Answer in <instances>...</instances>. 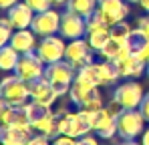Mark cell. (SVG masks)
Listing matches in <instances>:
<instances>
[{"label": "cell", "mask_w": 149, "mask_h": 145, "mask_svg": "<svg viewBox=\"0 0 149 145\" xmlns=\"http://www.w3.org/2000/svg\"><path fill=\"white\" fill-rule=\"evenodd\" d=\"M139 111L143 113V117H145V121L149 123V91L145 93V97H143V101H141V105H139Z\"/></svg>", "instance_id": "cell-31"}, {"label": "cell", "mask_w": 149, "mask_h": 145, "mask_svg": "<svg viewBox=\"0 0 149 145\" xmlns=\"http://www.w3.org/2000/svg\"><path fill=\"white\" fill-rule=\"evenodd\" d=\"M52 2H54L56 6H67V2H69V0H52Z\"/></svg>", "instance_id": "cell-38"}, {"label": "cell", "mask_w": 149, "mask_h": 145, "mask_svg": "<svg viewBox=\"0 0 149 145\" xmlns=\"http://www.w3.org/2000/svg\"><path fill=\"white\" fill-rule=\"evenodd\" d=\"M143 127H145V117L139 109H121L117 115V135L129 141V139H137L139 135H143Z\"/></svg>", "instance_id": "cell-6"}, {"label": "cell", "mask_w": 149, "mask_h": 145, "mask_svg": "<svg viewBox=\"0 0 149 145\" xmlns=\"http://www.w3.org/2000/svg\"><path fill=\"white\" fill-rule=\"evenodd\" d=\"M127 2H129V4H133V2H139V0H127Z\"/></svg>", "instance_id": "cell-39"}, {"label": "cell", "mask_w": 149, "mask_h": 145, "mask_svg": "<svg viewBox=\"0 0 149 145\" xmlns=\"http://www.w3.org/2000/svg\"><path fill=\"white\" fill-rule=\"evenodd\" d=\"M61 16H63V12H56L54 8H49V10H45V12H36L30 28H32L38 36L56 34V32L61 30Z\"/></svg>", "instance_id": "cell-12"}, {"label": "cell", "mask_w": 149, "mask_h": 145, "mask_svg": "<svg viewBox=\"0 0 149 145\" xmlns=\"http://www.w3.org/2000/svg\"><path fill=\"white\" fill-rule=\"evenodd\" d=\"M99 12L109 22V26L127 20L129 16V2L127 0H99Z\"/></svg>", "instance_id": "cell-13"}, {"label": "cell", "mask_w": 149, "mask_h": 145, "mask_svg": "<svg viewBox=\"0 0 149 145\" xmlns=\"http://www.w3.org/2000/svg\"><path fill=\"white\" fill-rule=\"evenodd\" d=\"M147 77H149V65H147Z\"/></svg>", "instance_id": "cell-40"}, {"label": "cell", "mask_w": 149, "mask_h": 145, "mask_svg": "<svg viewBox=\"0 0 149 145\" xmlns=\"http://www.w3.org/2000/svg\"><path fill=\"white\" fill-rule=\"evenodd\" d=\"M36 32L32 28H20V30H14L12 38H10V47H14L20 54H26V52H36Z\"/></svg>", "instance_id": "cell-19"}, {"label": "cell", "mask_w": 149, "mask_h": 145, "mask_svg": "<svg viewBox=\"0 0 149 145\" xmlns=\"http://www.w3.org/2000/svg\"><path fill=\"white\" fill-rule=\"evenodd\" d=\"M56 99H58L56 89L50 85L45 77L30 83V101L38 103V105H45V107H52L56 103Z\"/></svg>", "instance_id": "cell-15"}, {"label": "cell", "mask_w": 149, "mask_h": 145, "mask_svg": "<svg viewBox=\"0 0 149 145\" xmlns=\"http://www.w3.org/2000/svg\"><path fill=\"white\" fill-rule=\"evenodd\" d=\"M20 56L22 54L14 47H10V45L0 47V69L2 71H14L16 65H18V61H20Z\"/></svg>", "instance_id": "cell-22"}, {"label": "cell", "mask_w": 149, "mask_h": 145, "mask_svg": "<svg viewBox=\"0 0 149 145\" xmlns=\"http://www.w3.org/2000/svg\"><path fill=\"white\" fill-rule=\"evenodd\" d=\"M133 30H135V34H139V36H143L145 40H149V14L147 16H141V18L137 20V26H135Z\"/></svg>", "instance_id": "cell-28"}, {"label": "cell", "mask_w": 149, "mask_h": 145, "mask_svg": "<svg viewBox=\"0 0 149 145\" xmlns=\"http://www.w3.org/2000/svg\"><path fill=\"white\" fill-rule=\"evenodd\" d=\"M117 115H119V111L113 113V109H107V107L97 111L93 131H97V135L101 139H111L117 135Z\"/></svg>", "instance_id": "cell-14"}, {"label": "cell", "mask_w": 149, "mask_h": 145, "mask_svg": "<svg viewBox=\"0 0 149 145\" xmlns=\"http://www.w3.org/2000/svg\"><path fill=\"white\" fill-rule=\"evenodd\" d=\"M77 145H99V143H97V139H95V137L85 135V137H79V139H77Z\"/></svg>", "instance_id": "cell-33"}, {"label": "cell", "mask_w": 149, "mask_h": 145, "mask_svg": "<svg viewBox=\"0 0 149 145\" xmlns=\"http://www.w3.org/2000/svg\"><path fill=\"white\" fill-rule=\"evenodd\" d=\"M65 8L67 10H73V12L85 16V18H89L99 8V0H69Z\"/></svg>", "instance_id": "cell-24"}, {"label": "cell", "mask_w": 149, "mask_h": 145, "mask_svg": "<svg viewBox=\"0 0 149 145\" xmlns=\"http://www.w3.org/2000/svg\"><path fill=\"white\" fill-rule=\"evenodd\" d=\"M69 97L79 109H89V111H99L103 109V99H101L99 87L87 81L74 79L73 87L69 91Z\"/></svg>", "instance_id": "cell-4"}, {"label": "cell", "mask_w": 149, "mask_h": 145, "mask_svg": "<svg viewBox=\"0 0 149 145\" xmlns=\"http://www.w3.org/2000/svg\"><path fill=\"white\" fill-rule=\"evenodd\" d=\"M14 111H16V107L6 105V103L0 101V119H2V127H6V125L12 123V119H14Z\"/></svg>", "instance_id": "cell-27"}, {"label": "cell", "mask_w": 149, "mask_h": 145, "mask_svg": "<svg viewBox=\"0 0 149 145\" xmlns=\"http://www.w3.org/2000/svg\"><path fill=\"white\" fill-rule=\"evenodd\" d=\"M143 97H145V91H143L141 83H137V81H125V83L115 87V91H113V103L119 109H139Z\"/></svg>", "instance_id": "cell-7"}, {"label": "cell", "mask_w": 149, "mask_h": 145, "mask_svg": "<svg viewBox=\"0 0 149 145\" xmlns=\"http://www.w3.org/2000/svg\"><path fill=\"white\" fill-rule=\"evenodd\" d=\"M95 117L97 111H89V109H79L77 113H69V111H61L58 113V131L61 135L67 137H85L95 129Z\"/></svg>", "instance_id": "cell-1"}, {"label": "cell", "mask_w": 149, "mask_h": 145, "mask_svg": "<svg viewBox=\"0 0 149 145\" xmlns=\"http://www.w3.org/2000/svg\"><path fill=\"white\" fill-rule=\"evenodd\" d=\"M12 34H14V26H12V22L8 20V16H4V18L0 20V47L10 45Z\"/></svg>", "instance_id": "cell-26"}, {"label": "cell", "mask_w": 149, "mask_h": 145, "mask_svg": "<svg viewBox=\"0 0 149 145\" xmlns=\"http://www.w3.org/2000/svg\"><path fill=\"white\" fill-rule=\"evenodd\" d=\"M119 145H141V143H137L135 139H129V141H125V139H123V143H119Z\"/></svg>", "instance_id": "cell-37"}, {"label": "cell", "mask_w": 149, "mask_h": 145, "mask_svg": "<svg viewBox=\"0 0 149 145\" xmlns=\"http://www.w3.org/2000/svg\"><path fill=\"white\" fill-rule=\"evenodd\" d=\"M32 137V127H20V125H6L0 131L2 145H26Z\"/></svg>", "instance_id": "cell-18"}, {"label": "cell", "mask_w": 149, "mask_h": 145, "mask_svg": "<svg viewBox=\"0 0 149 145\" xmlns=\"http://www.w3.org/2000/svg\"><path fill=\"white\" fill-rule=\"evenodd\" d=\"M58 34L63 38H67V40L87 36V18L65 8V12L61 16V30H58Z\"/></svg>", "instance_id": "cell-11"}, {"label": "cell", "mask_w": 149, "mask_h": 145, "mask_svg": "<svg viewBox=\"0 0 149 145\" xmlns=\"http://www.w3.org/2000/svg\"><path fill=\"white\" fill-rule=\"evenodd\" d=\"M24 2L34 10V12H45V10H49L50 6L54 4L52 0H24Z\"/></svg>", "instance_id": "cell-29"}, {"label": "cell", "mask_w": 149, "mask_h": 145, "mask_svg": "<svg viewBox=\"0 0 149 145\" xmlns=\"http://www.w3.org/2000/svg\"><path fill=\"white\" fill-rule=\"evenodd\" d=\"M30 99V83L22 81L18 75L4 77L0 81V101L12 107H20Z\"/></svg>", "instance_id": "cell-3"}, {"label": "cell", "mask_w": 149, "mask_h": 145, "mask_svg": "<svg viewBox=\"0 0 149 145\" xmlns=\"http://www.w3.org/2000/svg\"><path fill=\"white\" fill-rule=\"evenodd\" d=\"M93 67H95V72H97V83H99V87H111V85H115L119 79H121V75L117 71V67H115V63H111V61H95L93 63Z\"/></svg>", "instance_id": "cell-20"}, {"label": "cell", "mask_w": 149, "mask_h": 145, "mask_svg": "<svg viewBox=\"0 0 149 145\" xmlns=\"http://www.w3.org/2000/svg\"><path fill=\"white\" fill-rule=\"evenodd\" d=\"M139 6H141V8L149 14V0H139Z\"/></svg>", "instance_id": "cell-36"}, {"label": "cell", "mask_w": 149, "mask_h": 145, "mask_svg": "<svg viewBox=\"0 0 149 145\" xmlns=\"http://www.w3.org/2000/svg\"><path fill=\"white\" fill-rule=\"evenodd\" d=\"M131 52L141 63H145V65L149 63V40H145L139 34H135V30H133V48H131Z\"/></svg>", "instance_id": "cell-25"}, {"label": "cell", "mask_w": 149, "mask_h": 145, "mask_svg": "<svg viewBox=\"0 0 149 145\" xmlns=\"http://www.w3.org/2000/svg\"><path fill=\"white\" fill-rule=\"evenodd\" d=\"M49 141H50V137L42 135V133H38V135H32L30 141H28L26 145H52V143H49Z\"/></svg>", "instance_id": "cell-30"}, {"label": "cell", "mask_w": 149, "mask_h": 145, "mask_svg": "<svg viewBox=\"0 0 149 145\" xmlns=\"http://www.w3.org/2000/svg\"><path fill=\"white\" fill-rule=\"evenodd\" d=\"M34 14H36V12L26 4L24 0H22V2H18V4H14L12 8H8V10H6V16H8V20L12 22L14 30L30 28V26H32V20H34Z\"/></svg>", "instance_id": "cell-16"}, {"label": "cell", "mask_w": 149, "mask_h": 145, "mask_svg": "<svg viewBox=\"0 0 149 145\" xmlns=\"http://www.w3.org/2000/svg\"><path fill=\"white\" fill-rule=\"evenodd\" d=\"M131 48H133V28L127 24V20H123L113 26V34L109 38V43L101 48L99 54L101 59L115 63V61L127 56L131 52Z\"/></svg>", "instance_id": "cell-2"}, {"label": "cell", "mask_w": 149, "mask_h": 145, "mask_svg": "<svg viewBox=\"0 0 149 145\" xmlns=\"http://www.w3.org/2000/svg\"><path fill=\"white\" fill-rule=\"evenodd\" d=\"M20 0H0V6L4 8V10H8V8H12L14 4H18Z\"/></svg>", "instance_id": "cell-34"}, {"label": "cell", "mask_w": 149, "mask_h": 145, "mask_svg": "<svg viewBox=\"0 0 149 145\" xmlns=\"http://www.w3.org/2000/svg\"><path fill=\"white\" fill-rule=\"evenodd\" d=\"M45 71H47V65L45 61L36 54V52H26L20 56L16 69H14V75H18L22 81L26 83H32V81H38L45 77Z\"/></svg>", "instance_id": "cell-9"}, {"label": "cell", "mask_w": 149, "mask_h": 145, "mask_svg": "<svg viewBox=\"0 0 149 145\" xmlns=\"http://www.w3.org/2000/svg\"><path fill=\"white\" fill-rule=\"evenodd\" d=\"M65 61L71 63L74 69H83L91 63H95V50L89 45V40L83 36V38H74L69 40L67 45V52H65Z\"/></svg>", "instance_id": "cell-8"}, {"label": "cell", "mask_w": 149, "mask_h": 145, "mask_svg": "<svg viewBox=\"0 0 149 145\" xmlns=\"http://www.w3.org/2000/svg\"><path fill=\"white\" fill-rule=\"evenodd\" d=\"M141 145H149V129H145L141 135Z\"/></svg>", "instance_id": "cell-35"}, {"label": "cell", "mask_w": 149, "mask_h": 145, "mask_svg": "<svg viewBox=\"0 0 149 145\" xmlns=\"http://www.w3.org/2000/svg\"><path fill=\"white\" fill-rule=\"evenodd\" d=\"M32 129H36L38 133L47 135L50 139H56V137L61 135V131H58V113L47 111L40 119H36L32 123Z\"/></svg>", "instance_id": "cell-21"}, {"label": "cell", "mask_w": 149, "mask_h": 145, "mask_svg": "<svg viewBox=\"0 0 149 145\" xmlns=\"http://www.w3.org/2000/svg\"><path fill=\"white\" fill-rule=\"evenodd\" d=\"M67 38L58 36V34H50V36H42V40L36 47V54L45 61V65H52L58 61H65V52H67Z\"/></svg>", "instance_id": "cell-10"}, {"label": "cell", "mask_w": 149, "mask_h": 145, "mask_svg": "<svg viewBox=\"0 0 149 145\" xmlns=\"http://www.w3.org/2000/svg\"><path fill=\"white\" fill-rule=\"evenodd\" d=\"M115 67L121 75V79H139L143 72H147V65L141 63L133 52H129L127 56L115 61Z\"/></svg>", "instance_id": "cell-17"}, {"label": "cell", "mask_w": 149, "mask_h": 145, "mask_svg": "<svg viewBox=\"0 0 149 145\" xmlns=\"http://www.w3.org/2000/svg\"><path fill=\"white\" fill-rule=\"evenodd\" d=\"M111 34H113V28L105 26V28H97V30H89L87 32V40H89V45L93 47L95 52H101V48L109 43Z\"/></svg>", "instance_id": "cell-23"}, {"label": "cell", "mask_w": 149, "mask_h": 145, "mask_svg": "<svg viewBox=\"0 0 149 145\" xmlns=\"http://www.w3.org/2000/svg\"><path fill=\"white\" fill-rule=\"evenodd\" d=\"M52 145H77V139L67 137V135H58L56 139H52Z\"/></svg>", "instance_id": "cell-32"}, {"label": "cell", "mask_w": 149, "mask_h": 145, "mask_svg": "<svg viewBox=\"0 0 149 145\" xmlns=\"http://www.w3.org/2000/svg\"><path fill=\"white\" fill-rule=\"evenodd\" d=\"M45 79L56 89L58 97H63L71 91L74 79H77V69H74L71 63H67V61H58V63L47 65Z\"/></svg>", "instance_id": "cell-5"}]
</instances>
